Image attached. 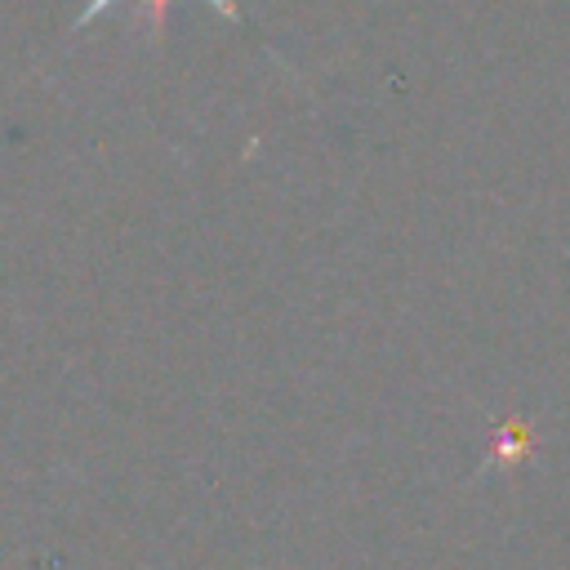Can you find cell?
Returning a JSON list of instances; mask_svg holds the SVG:
<instances>
[{"instance_id": "cell-1", "label": "cell", "mask_w": 570, "mask_h": 570, "mask_svg": "<svg viewBox=\"0 0 570 570\" xmlns=\"http://www.w3.org/2000/svg\"><path fill=\"white\" fill-rule=\"evenodd\" d=\"M111 4H120V0H89V4H85V9H80V13H76V22H71V31H80V27H89V22H94V18H102V13H107V9H111ZM147 4H151V9H156V18H160V13H165V0H147ZM205 4H209V9H218V13H223V18H240V13H236V4H232V0H205Z\"/></svg>"}]
</instances>
